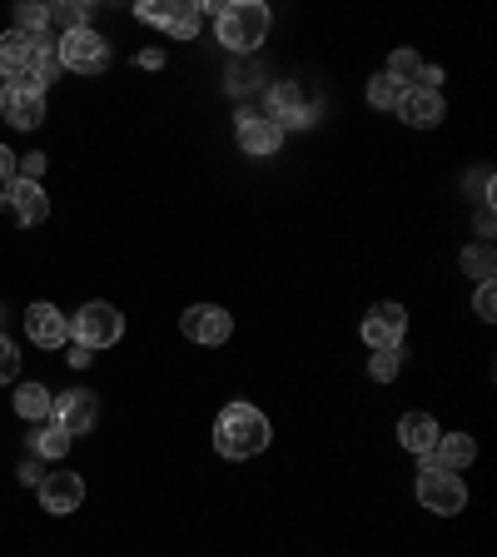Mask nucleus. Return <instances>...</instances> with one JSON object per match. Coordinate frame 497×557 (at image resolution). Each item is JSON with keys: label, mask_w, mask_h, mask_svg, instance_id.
I'll return each mask as SVG.
<instances>
[{"label": "nucleus", "mask_w": 497, "mask_h": 557, "mask_svg": "<svg viewBox=\"0 0 497 557\" xmlns=\"http://www.w3.org/2000/svg\"><path fill=\"white\" fill-rule=\"evenodd\" d=\"M269 438H274V429L254 404H229L214 418V448L224 458H254V453L269 448Z\"/></svg>", "instance_id": "nucleus-1"}, {"label": "nucleus", "mask_w": 497, "mask_h": 557, "mask_svg": "<svg viewBox=\"0 0 497 557\" xmlns=\"http://www.w3.org/2000/svg\"><path fill=\"white\" fill-rule=\"evenodd\" d=\"M214 25H220L224 50L254 55V50L269 40V5H259V0H229V5L214 15Z\"/></svg>", "instance_id": "nucleus-2"}, {"label": "nucleus", "mask_w": 497, "mask_h": 557, "mask_svg": "<svg viewBox=\"0 0 497 557\" xmlns=\"http://www.w3.org/2000/svg\"><path fill=\"white\" fill-rule=\"evenodd\" d=\"M55 55H60V70H75V75H100V70H110V60H115V50H110V40H104L100 30H70L55 40Z\"/></svg>", "instance_id": "nucleus-3"}, {"label": "nucleus", "mask_w": 497, "mask_h": 557, "mask_svg": "<svg viewBox=\"0 0 497 557\" xmlns=\"http://www.w3.org/2000/svg\"><path fill=\"white\" fill-rule=\"evenodd\" d=\"M418 503H423L428 512L452 518V512L468 508V483L458 473H448V468H438V463L423 458V468H418Z\"/></svg>", "instance_id": "nucleus-4"}, {"label": "nucleus", "mask_w": 497, "mask_h": 557, "mask_svg": "<svg viewBox=\"0 0 497 557\" xmlns=\"http://www.w3.org/2000/svg\"><path fill=\"white\" fill-rule=\"evenodd\" d=\"M70 334H75V344L80 348H110L120 344V334H125V319H120L115 304H85L75 319H70Z\"/></svg>", "instance_id": "nucleus-5"}, {"label": "nucleus", "mask_w": 497, "mask_h": 557, "mask_svg": "<svg viewBox=\"0 0 497 557\" xmlns=\"http://www.w3.org/2000/svg\"><path fill=\"white\" fill-rule=\"evenodd\" d=\"M135 15L145 25H160L170 40H195L199 35V11L189 0H139Z\"/></svg>", "instance_id": "nucleus-6"}, {"label": "nucleus", "mask_w": 497, "mask_h": 557, "mask_svg": "<svg viewBox=\"0 0 497 557\" xmlns=\"http://www.w3.org/2000/svg\"><path fill=\"white\" fill-rule=\"evenodd\" d=\"M0 209H5V220L11 224L30 230V224L50 220V195L35 185V180H21V174H15L11 185H5V195H0Z\"/></svg>", "instance_id": "nucleus-7"}, {"label": "nucleus", "mask_w": 497, "mask_h": 557, "mask_svg": "<svg viewBox=\"0 0 497 557\" xmlns=\"http://www.w3.org/2000/svg\"><path fill=\"white\" fill-rule=\"evenodd\" d=\"M0 115L11 120L15 129H35L46 125V90L35 81H15L0 90Z\"/></svg>", "instance_id": "nucleus-8"}, {"label": "nucleus", "mask_w": 497, "mask_h": 557, "mask_svg": "<svg viewBox=\"0 0 497 557\" xmlns=\"http://www.w3.org/2000/svg\"><path fill=\"white\" fill-rule=\"evenodd\" d=\"M408 334V309L403 304H373L369 319H363V344L373 348V354H388V348H398Z\"/></svg>", "instance_id": "nucleus-9"}, {"label": "nucleus", "mask_w": 497, "mask_h": 557, "mask_svg": "<svg viewBox=\"0 0 497 557\" xmlns=\"http://www.w3.org/2000/svg\"><path fill=\"white\" fill-rule=\"evenodd\" d=\"M269 110L264 115L274 120L278 129H309V95H303V85L299 81H278V85H269Z\"/></svg>", "instance_id": "nucleus-10"}, {"label": "nucleus", "mask_w": 497, "mask_h": 557, "mask_svg": "<svg viewBox=\"0 0 497 557\" xmlns=\"http://www.w3.org/2000/svg\"><path fill=\"white\" fill-rule=\"evenodd\" d=\"M234 139H239L244 154H254V160H269V154L284 145V129L264 115V110H239V125H234Z\"/></svg>", "instance_id": "nucleus-11"}, {"label": "nucleus", "mask_w": 497, "mask_h": 557, "mask_svg": "<svg viewBox=\"0 0 497 557\" xmlns=\"http://www.w3.org/2000/svg\"><path fill=\"white\" fill-rule=\"evenodd\" d=\"M179 329H185V338L214 348L234 334V319H229V309H220V304H189L185 319H179Z\"/></svg>", "instance_id": "nucleus-12"}, {"label": "nucleus", "mask_w": 497, "mask_h": 557, "mask_svg": "<svg viewBox=\"0 0 497 557\" xmlns=\"http://www.w3.org/2000/svg\"><path fill=\"white\" fill-rule=\"evenodd\" d=\"M95 418H100V404H95L90 388H70V394L55 398V408H50V423H60V429L70 433V438H80V433L95 429Z\"/></svg>", "instance_id": "nucleus-13"}, {"label": "nucleus", "mask_w": 497, "mask_h": 557, "mask_svg": "<svg viewBox=\"0 0 497 557\" xmlns=\"http://www.w3.org/2000/svg\"><path fill=\"white\" fill-rule=\"evenodd\" d=\"M35 40L40 35H21V30H5L0 35V75L5 81H30V70H35Z\"/></svg>", "instance_id": "nucleus-14"}, {"label": "nucleus", "mask_w": 497, "mask_h": 557, "mask_svg": "<svg viewBox=\"0 0 497 557\" xmlns=\"http://www.w3.org/2000/svg\"><path fill=\"white\" fill-rule=\"evenodd\" d=\"M443 110H448V104H443V95L428 90V85H408L403 100H398V115H403L413 129H433L443 120Z\"/></svg>", "instance_id": "nucleus-15"}, {"label": "nucleus", "mask_w": 497, "mask_h": 557, "mask_svg": "<svg viewBox=\"0 0 497 557\" xmlns=\"http://www.w3.org/2000/svg\"><path fill=\"white\" fill-rule=\"evenodd\" d=\"M25 334H30V344H40V348H60L70 338V319L55 309V304H30Z\"/></svg>", "instance_id": "nucleus-16"}, {"label": "nucleus", "mask_w": 497, "mask_h": 557, "mask_svg": "<svg viewBox=\"0 0 497 557\" xmlns=\"http://www.w3.org/2000/svg\"><path fill=\"white\" fill-rule=\"evenodd\" d=\"M80 503H85V478H75V473L40 478V508L46 512H75Z\"/></svg>", "instance_id": "nucleus-17"}, {"label": "nucleus", "mask_w": 497, "mask_h": 557, "mask_svg": "<svg viewBox=\"0 0 497 557\" xmlns=\"http://www.w3.org/2000/svg\"><path fill=\"white\" fill-rule=\"evenodd\" d=\"M398 438H403L408 453H418V458H433L443 429H438V418H433V413H403V418H398Z\"/></svg>", "instance_id": "nucleus-18"}, {"label": "nucleus", "mask_w": 497, "mask_h": 557, "mask_svg": "<svg viewBox=\"0 0 497 557\" xmlns=\"http://www.w3.org/2000/svg\"><path fill=\"white\" fill-rule=\"evenodd\" d=\"M477 458V443L468 438V433H443L438 438V448H433V458L428 463H438V468H448V473H463L468 463Z\"/></svg>", "instance_id": "nucleus-19"}, {"label": "nucleus", "mask_w": 497, "mask_h": 557, "mask_svg": "<svg viewBox=\"0 0 497 557\" xmlns=\"http://www.w3.org/2000/svg\"><path fill=\"white\" fill-rule=\"evenodd\" d=\"M50 408H55V394H50L46 383H21V388H15V413H21L25 423H46Z\"/></svg>", "instance_id": "nucleus-20"}, {"label": "nucleus", "mask_w": 497, "mask_h": 557, "mask_svg": "<svg viewBox=\"0 0 497 557\" xmlns=\"http://www.w3.org/2000/svg\"><path fill=\"white\" fill-rule=\"evenodd\" d=\"M50 25H55L60 35L85 30V25H90V5H80V0H60V5H50Z\"/></svg>", "instance_id": "nucleus-21"}, {"label": "nucleus", "mask_w": 497, "mask_h": 557, "mask_svg": "<svg viewBox=\"0 0 497 557\" xmlns=\"http://www.w3.org/2000/svg\"><path fill=\"white\" fill-rule=\"evenodd\" d=\"M403 90H408V85H398L394 75L383 70V75H373V81H369V104H373V110H398Z\"/></svg>", "instance_id": "nucleus-22"}, {"label": "nucleus", "mask_w": 497, "mask_h": 557, "mask_svg": "<svg viewBox=\"0 0 497 557\" xmlns=\"http://www.w3.org/2000/svg\"><path fill=\"white\" fill-rule=\"evenodd\" d=\"M463 269H468L473 278H483V284H493V274H497V255H493V244L477 239L473 249H463Z\"/></svg>", "instance_id": "nucleus-23"}, {"label": "nucleus", "mask_w": 497, "mask_h": 557, "mask_svg": "<svg viewBox=\"0 0 497 557\" xmlns=\"http://www.w3.org/2000/svg\"><path fill=\"white\" fill-rule=\"evenodd\" d=\"M70 443H75V438H70L60 423H46V429L35 433V453H40V458H65Z\"/></svg>", "instance_id": "nucleus-24"}, {"label": "nucleus", "mask_w": 497, "mask_h": 557, "mask_svg": "<svg viewBox=\"0 0 497 557\" xmlns=\"http://www.w3.org/2000/svg\"><path fill=\"white\" fill-rule=\"evenodd\" d=\"M46 25H50V5H15V30L21 35H46Z\"/></svg>", "instance_id": "nucleus-25"}, {"label": "nucleus", "mask_w": 497, "mask_h": 557, "mask_svg": "<svg viewBox=\"0 0 497 557\" xmlns=\"http://www.w3.org/2000/svg\"><path fill=\"white\" fill-rule=\"evenodd\" d=\"M388 75H394L398 85H403V81H423V65H418L413 50H398V55L388 60Z\"/></svg>", "instance_id": "nucleus-26"}, {"label": "nucleus", "mask_w": 497, "mask_h": 557, "mask_svg": "<svg viewBox=\"0 0 497 557\" xmlns=\"http://www.w3.org/2000/svg\"><path fill=\"white\" fill-rule=\"evenodd\" d=\"M15 373H21V348L15 338L0 334V383H15Z\"/></svg>", "instance_id": "nucleus-27"}, {"label": "nucleus", "mask_w": 497, "mask_h": 557, "mask_svg": "<svg viewBox=\"0 0 497 557\" xmlns=\"http://www.w3.org/2000/svg\"><path fill=\"white\" fill-rule=\"evenodd\" d=\"M369 373H373V383H394L398 379V348H388V354H373Z\"/></svg>", "instance_id": "nucleus-28"}, {"label": "nucleus", "mask_w": 497, "mask_h": 557, "mask_svg": "<svg viewBox=\"0 0 497 557\" xmlns=\"http://www.w3.org/2000/svg\"><path fill=\"white\" fill-rule=\"evenodd\" d=\"M259 81H264V75H259L254 65H234V70H229V95H249Z\"/></svg>", "instance_id": "nucleus-29"}, {"label": "nucleus", "mask_w": 497, "mask_h": 557, "mask_svg": "<svg viewBox=\"0 0 497 557\" xmlns=\"http://www.w3.org/2000/svg\"><path fill=\"white\" fill-rule=\"evenodd\" d=\"M15 174L40 185V174H46V154H15Z\"/></svg>", "instance_id": "nucleus-30"}, {"label": "nucleus", "mask_w": 497, "mask_h": 557, "mask_svg": "<svg viewBox=\"0 0 497 557\" xmlns=\"http://www.w3.org/2000/svg\"><path fill=\"white\" fill-rule=\"evenodd\" d=\"M473 309H477V319H493V313H497V289H493V284H483V289H477Z\"/></svg>", "instance_id": "nucleus-31"}, {"label": "nucleus", "mask_w": 497, "mask_h": 557, "mask_svg": "<svg viewBox=\"0 0 497 557\" xmlns=\"http://www.w3.org/2000/svg\"><path fill=\"white\" fill-rule=\"evenodd\" d=\"M11 180H15V154L0 145V185H11Z\"/></svg>", "instance_id": "nucleus-32"}, {"label": "nucleus", "mask_w": 497, "mask_h": 557, "mask_svg": "<svg viewBox=\"0 0 497 557\" xmlns=\"http://www.w3.org/2000/svg\"><path fill=\"white\" fill-rule=\"evenodd\" d=\"M477 234H483V244L493 239V205H483V209H477Z\"/></svg>", "instance_id": "nucleus-33"}, {"label": "nucleus", "mask_w": 497, "mask_h": 557, "mask_svg": "<svg viewBox=\"0 0 497 557\" xmlns=\"http://www.w3.org/2000/svg\"><path fill=\"white\" fill-rule=\"evenodd\" d=\"M164 65V50H139V70H160Z\"/></svg>", "instance_id": "nucleus-34"}, {"label": "nucleus", "mask_w": 497, "mask_h": 557, "mask_svg": "<svg viewBox=\"0 0 497 557\" xmlns=\"http://www.w3.org/2000/svg\"><path fill=\"white\" fill-rule=\"evenodd\" d=\"M70 363H75V369H85V363H90V348L75 344V348H70Z\"/></svg>", "instance_id": "nucleus-35"}, {"label": "nucleus", "mask_w": 497, "mask_h": 557, "mask_svg": "<svg viewBox=\"0 0 497 557\" xmlns=\"http://www.w3.org/2000/svg\"><path fill=\"white\" fill-rule=\"evenodd\" d=\"M40 478H46V473H40L35 463H25V468H21V483H40Z\"/></svg>", "instance_id": "nucleus-36"}]
</instances>
